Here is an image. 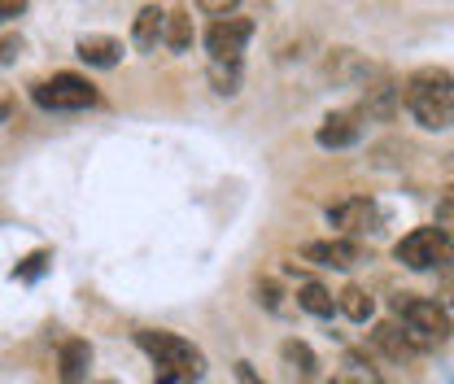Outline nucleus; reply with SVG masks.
I'll list each match as a JSON object with an SVG mask.
<instances>
[{"label": "nucleus", "instance_id": "1", "mask_svg": "<svg viewBox=\"0 0 454 384\" xmlns=\"http://www.w3.org/2000/svg\"><path fill=\"white\" fill-rule=\"evenodd\" d=\"M406 110L424 131L454 127V74L442 66H419L406 74Z\"/></svg>", "mask_w": 454, "mask_h": 384}, {"label": "nucleus", "instance_id": "2", "mask_svg": "<svg viewBox=\"0 0 454 384\" xmlns=\"http://www.w3.org/2000/svg\"><path fill=\"white\" fill-rule=\"evenodd\" d=\"M136 345L153 358V380L158 384H188V380H201L206 372V358L192 341L175 336V332H162V328H145L136 332Z\"/></svg>", "mask_w": 454, "mask_h": 384}, {"label": "nucleus", "instance_id": "3", "mask_svg": "<svg viewBox=\"0 0 454 384\" xmlns=\"http://www.w3.org/2000/svg\"><path fill=\"white\" fill-rule=\"evenodd\" d=\"M394 258L406 271H450L454 267V240L446 227H415L394 245Z\"/></svg>", "mask_w": 454, "mask_h": 384}, {"label": "nucleus", "instance_id": "4", "mask_svg": "<svg viewBox=\"0 0 454 384\" xmlns=\"http://www.w3.org/2000/svg\"><path fill=\"white\" fill-rule=\"evenodd\" d=\"M394 315L397 324L419 341V349H433V345H446L450 341V315L446 306H437L433 297H415V293H397L394 297Z\"/></svg>", "mask_w": 454, "mask_h": 384}, {"label": "nucleus", "instance_id": "5", "mask_svg": "<svg viewBox=\"0 0 454 384\" xmlns=\"http://www.w3.org/2000/svg\"><path fill=\"white\" fill-rule=\"evenodd\" d=\"M31 97L40 110H88V106H97V83L74 70H57L53 79H40L31 88Z\"/></svg>", "mask_w": 454, "mask_h": 384}, {"label": "nucleus", "instance_id": "6", "mask_svg": "<svg viewBox=\"0 0 454 384\" xmlns=\"http://www.w3.org/2000/svg\"><path fill=\"white\" fill-rule=\"evenodd\" d=\"M254 35V22L249 18H215L210 31H206V49H210V61H240L245 44Z\"/></svg>", "mask_w": 454, "mask_h": 384}, {"label": "nucleus", "instance_id": "7", "mask_svg": "<svg viewBox=\"0 0 454 384\" xmlns=\"http://www.w3.org/2000/svg\"><path fill=\"white\" fill-rule=\"evenodd\" d=\"M406 106V83H394V79H372L363 88V101H358V118H372V122H394Z\"/></svg>", "mask_w": 454, "mask_h": 384}, {"label": "nucleus", "instance_id": "8", "mask_svg": "<svg viewBox=\"0 0 454 384\" xmlns=\"http://www.w3.org/2000/svg\"><path fill=\"white\" fill-rule=\"evenodd\" d=\"M301 258L324 267V271H349L363 263V245L358 240H345V236H328V240H306L301 245Z\"/></svg>", "mask_w": 454, "mask_h": 384}, {"label": "nucleus", "instance_id": "9", "mask_svg": "<svg viewBox=\"0 0 454 384\" xmlns=\"http://www.w3.org/2000/svg\"><path fill=\"white\" fill-rule=\"evenodd\" d=\"M376 223H380V206L372 197H349L328 210V227L337 231H376Z\"/></svg>", "mask_w": 454, "mask_h": 384}, {"label": "nucleus", "instance_id": "10", "mask_svg": "<svg viewBox=\"0 0 454 384\" xmlns=\"http://www.w3.org/2000/svg\"><path fill=\"white\" fill-rule=\"evenodd\" d=\"M324 70H328V79L349 83V88H367L372 79H380L376 66H372L363 53H354V49H333V57L324 61Z\"/></svg>", "mask_w": 454, "mask_h": 384}, {"label": "nucleus", "instance_id": "11", "mask_svg": "<svg viewBox=\"0 0 454 384\" xmlns=\"http://www.w3.org/2000/svg\"><path fill=\"white\" fill-rule=\"evenodd\" d=\"M358 136H363V118H358V110L328 114V118L319 122V131H315L319 149H349V145H358Z\"/></svg>", "mask_w": 454, "mask_h": 384}, {"label": "nucleus", "instance_id": "12", "mask_svg": "<svg viewBox=\"0 0 454 384\" xmlns=\"http://www.w3.org/2000/svg\"><path fill=\"white\" fill-rule=\"evenodd\" d=\"M167 18L158 4H145L140 13H136V22H131V44L140 49V53H149V49H158V40H167Z\"/></svg>", "mask_w": 454, "mask_h": 384}, {"label": "nucleus", "instance_id": "13", "mask_svg": "<svg viewBox=\"0 0 454 384\" xmlns=\"http://www.w3.org/2000/svg\"><path fill=\"white\" fill-rule=\"evenodd\" d=\"M88 367H92V345L88 341H66L61 354H57V376H61V384H83L88 380Z\"/></svg>", "mask_w": 454, "mask_h": 384}, {"label": "nucleus", "instance_id": "14", "mask_svg": "<svg viewBox=\"0 0 454 384\" xmlns=\"http://www.w3.org/2000/svg\"><path fill=\"white\" fill-rule=\"evenodd\" d=\"M74 53H79V61H88L97 70H114L122 61V40H114V35H83Z\"/></svg>", "mask_w": 454, "mask_h": 384}, {"label": "nucleus", "instance_id": "15", "mask_svg": "<svg viewBox=\"0 0 454 384\" xmlns=\"http://www.w3.org/2000/svg\"><path fill=\"white\" fill-rule=\"evenodd\" d=\"M372 341H376V349H385V354L397 358V363H402V358H411V354H419V341L402 328V324H376Z\"/></svg>", "mask_w": 454, "mask_h": 384}, {"label": "nucleus", "instance_id": "16", "mask_svg": "<svg viewBox=\"0 0 454 384\" xmlns=\"http://www.w3.org/2000/svg\"><path fill=\"white\" fill-rule=\"evenodd\" d=\"M337 310L349 324H367V319L376 315V297H372L367 288H358V284H345L337 293Z\"/></svg>", "mask_w": 454, "mask_h": 384}, {"label": "nucleus", "instance_id": "17", "mask_svg": "<svg viewBox=\"0 0 454 384\" xmlns=\"http://www.w3.org/2000/svg\"><path fill=\"white\" fill-rule=\"evenodd\" d=\"M297 306L306 310V315H315V319H333V310H337V297L324 288V284H301L297 288Z\"/></svg>", "mask_w": 454, "mask_h": 384}, {"label": "nucleus", "instance_id": "18", "mask_svg": "<svg viewBox=\"0 0 454 384\" xmlns=\"http://www.w3.org/2000/svg\"><path fill=\"white\" fill-rule=\"evenodd\" d=\"M280 358L301 376V380H315V376H319V358H315V349H310L306 341H284Z\"/></svg>", "mask_w": 454, "mask_h": 384}, {"label": "nucleus", "instance_id": "19", "mask_svg": "<svg viewBox=\"0 0 454 384\" xmlns=\"http://www.w3.org/2000/svg\"><path fill=\"white\" fill-rule=\"evenodd\" d=\"M192 35H197V31H192V13H188V9H170L167 40H162V44H167L170 53H188V49H192Z\"/></svg>", "mask_w": 454, "mask_h": 384}, {"label": "nucleus", "instance_id": "20", "mask_svg": "<svg viewBox=\"0 0 454 384\" xmlns=\"http://www.w3.org/2000/svg\"><path fill=\"white\" fill-rule=\"evenodd\" d=\"M328 384H380V372H376L367 358H358V354H345L340 372Z\"/></svg>", "mask_w": 454, "mask_h": 384}, {"label": "nucleus", "instance_id": "21", "mask_svg": "<svg viewBox=\"0 0 454 384\" xmlns=\"http://www.w3.org/2000/svg\"><path fill=\"white\" fill-rule=\"evenodd\" d=\"M210 83L219 97H236L240 88V61H210Z\"/></svg>", "mask_w": 454, "mask_h": 384}, {"label": "nucleus", "instance_id": "22", "mask_svg": "<svg viewBox=\"0 0 454 384\" xmlns=\"http://www.w3.org/2000/svg\"><path fill=\"white\" fill-rule=\"evenodd\" d=\"M258 302H262L267 310H276V315H280V310H284V302H280V288H276L271 279H267V284H258Z\"/></svg>", "mask_w": 454, "mask_h": 384}, {"label": "nucleus", "instance_id": "23", "mask_svg": "<svg viewBox=\"0 0 454 384\" xmlns=\"http://www.w3.org/2000/svg\"><path fill=\"white\" fill-rule=\"evenodd\" d=\"M437 223H442L446 231H454V188H446V197L437 201Z\"/></svg>", "mask_w": 454, "mask_h": 384}, {"label": "nucleus", "instance_id": "24", "mask_svg": "<svg viewBox=\"0 0 454 384\" xmlns=\"http://www.w3.org/2000/svg\"><path fill=\"white\" fill-rule=\"evenodd\" d=\"M236 4H240V0H197V9H206V13H215V18H231Z\"/></svg>", "mask_w": 454, "mask_h": 384}, {"label": "nucleus", "instance_id": "25", "mask_svg": "<svg viewBox=\"0 0 454 384\" xmlns=\"http://www.w3.org/2000/svg\"><path fill=\"white\" fill-rule=\"evenodd\" d=\"M236 384H267V380H258L254 363H236Z\"/></svg>", "mask_w": 454, "mask_h": 384}, {"label": "nucleus", "instance_id": "26", "mask_svg": "<svg viewBox=\"0 0 454 384\" xmlns=\"http://www.w3.org/2000/svg\"><path fill=\"white\" fill-rule=\"evenodd\" d=\"M44 263H49V254H44V249H40V254H31V258H27V267H22V275H27V279H31V275H40L44 271Z\"/></svg>", "mask_w": 454, "mask_h": 384}, {"label": "nucleus", "instance_id": "27", "mask_svg": "<svg viewBox=\"0 0 454 384\" xmlns=\"http://www.w3.org/2000/svg\"><path fill=\"white\" fill-rule=\"evenodd\" d=\"M22 9H27V0H0V13H4V18H18Z\"/></svg>", "mask_w": 454, "mask_h": 384}, {"label": "nucleus", "instance_id": "28", "mask_svg": "<svg viewBox=\"0 0 454 384\" xmlns=\"http://www.w3.org/2000/svg\"><path fill=\"white\" fill-rule=\"evenodd\" d=\"M18 49H22V40H13V35H4V66L18 57Z\"/></svg>", "mask_w": 454, "mask_h": 384}, {"label": "nucleus", "instance_id": "29", "mask_svg": "<svg viewBox=\"0 0 454 384\" xmlns=\"http://www.w3.org/2000/svg\"><path fill=\"white\" fill-rule=\"evenodd\" d=\"M101 384H118V380H101Z\"/></svg>", "mask_w": 454, "mask_h": 384}]
</instances>
